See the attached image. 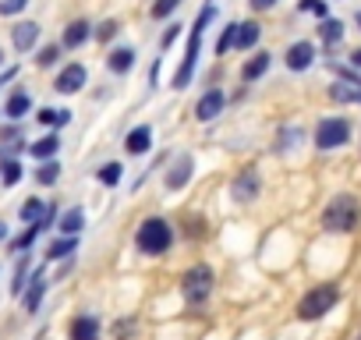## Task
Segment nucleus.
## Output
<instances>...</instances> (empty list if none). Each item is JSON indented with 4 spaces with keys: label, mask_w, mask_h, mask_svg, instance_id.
Here are the masks:
<instances>
[{
    "label": "nucleus",
    "mask_w": 361,
    "mask_h": 340,
    "mask_svg": "<svg viewBox=\"0 0 361 340\" xmlns=\"http://www.w3.org/2000/svg\"><path fill=\"white\" fill-rule=\"evenodd\" d=\"M361 224V206L354 195H336L326 213H322V227L326 231H354Z\"/></svg>",
    "instance_id": "obj_1"
},
{
    "label": "nucleus",
    "mask_w": 361,
    "mask_h": 340,
    "mask_svg": "<svg viewBox=\"0 0 361 340\" xmlns=\"http://www.w3.org/2000/svg\"><path fill=\"white\" fill-rule=\"evenodd\" d=\"M213 18H216V8H206V11L199 15V22H195V29H192V36H188L185 64H180V71L173 75V89H185V85L192 82V71H195V61H199V50H202V29H206Z\"/></svg>",
    "instance_id": "obj_2"
},
{
    "label": "nucleus",
    "mask_w": 361,
    "mask_h": 340,
    "mask_svg": "<svg viewBox=\"0 0 361 340\" xmlns=\"http://www.w3.org/2000/svg\"><path fill=\"white\" fill-rule=\"evenodd\" d=\"M170 241H173V231H170V224H166V220H159V217H152V220H145V224L138 227V248H142V252H149V255L166 252V248H170Z\"/></svg>",
    "instance_id": "obj_3"
},
{
    "label": "nucleus",
    "mask_w": 361,
    "mask_h": 340,
    "mask_svg": "<svg viewBox=\"0 0 361 340\" xmlns=\"http://www.w3.org/2000/svg\"><path fill=\"white\" fill-rule=\"evenodd\" d=\"M336 287L333 284H322V287H315V291H308L305 298H301V305H298V319H305V322H312V319H322L333 305H336Z\"/></svg>",
    "instance_id": "obj_4"
},
{
    "label": "nucleus",
    "mask_w": 361,
    "mask_h": 340,
    "mask_svg": "<svg viewBox=\"0 0 361 340\" xmlns=\"http://www.w3.org/2000/svg\"><path fill=\"white\" fill-rule=\"evenodd\" d=\"M180 291H185V298L192 301V305H199V301H206V294L213 291V269L209 266H192L185 277H180Z\"/></svg>",
    "instance_id": "obj_5"
},
{
    "label": "nucleus",
    "mask_w": 361,
    "mask_h": 340,
    "mask_svg": "<svg viewBox=\"0 0 361 340\" xmlns=\"http://www.w3.org/2000/svg\"><path fill=\"white\" fill-rule=\"evenodd\" d=\"M347 138H350V124L343 117H329L315 128V145L319 149H340Z\"/></svg>",
    "instance_id": "obj_6"
},
{
    "label": "nucleus",
    "mask_w": 361,
    "mask_h": 340,
    "mask_svg": "<svg viewBox=\"0 0 361 340\" xmlns=\"http://www.w3.org/2000/svg\"><path fill=\"white\" fill-rule=\"evenodd\" d=\"M192 166H195V159H192L188 152H185V156H177V163H173V170H170V178H166V188H170V192L185 188L188 178H192Z\"/></svg>",
    "instance_id": "obj_7"
},
{
    "label": "nucleus",
    "mask_w": 361,
    "mask_h": 340,
    "mask_svg": "<svg viewBox=\"0 0 361 340\" xmlns=\"http://www.w3.org/2000/svg\"><path fill=\"white\" fill-rule=\"evenodd\" d=\"M259 195V174L248 166V170H241V178L234 181V199L238 202H252Z\"/></svg>",
    "instance_id": "obj_8"
},
{
    "label": "nucleus",
    "mask_w": 361,
    "mask_h": 340,
    "mask_svg": "<svg viewBox=\"0 0 361 340\" xmlns=\"http://www.w3.org/2000/svg\"><path fill=\"white\" fill-rule=\"evenodd\" d=\"M312 61H315V47L312 43H294L287 50V68L290 71H305V68H312Z\"/></svg>",
    "instance_id": "obj_9"
},
{
    "label": "nucleus",
    "mask_w": 361,
    "mask_h": 340,
    "mask_svg": "<svg viewBox=\"0 0 361 340\" xmlns=\"http://www.w3.org/2000/svg\"><path fill=\"white\" fill-rule=\"evenodd\" d=\"M85 85V68L82 64H68L61 75H57V89L61 92H78Z\"/></svg>",
    "instance_id": "obj_10"
},
{
    "label": "nucleus",
    "mask_w": 361,
    "mask_h": 340,
    "mask_svg": "<svg viewBox=\"0 0 361 340\" xmlns=\"http://www.w3.org/2000/svg\"><path fill=\"white\" fill-rule=\"evenodd\" d=\"M216 114H224V92H220V89L206 92V96L199 99V107H195V117H199V121H213Z\"/></svg>",
    "instance_id": "obj_11"
},
{
    "label": "nucleus",
    "mask_w": 361,
    "mask_h": 340,
    "mask_svg": "<svg viewBox=\"0 0 361 340\" xmlns=\"http://www.w3.org/2000/svg\"><path fill=\"white\" fill-rule=\"evenodd\" d=\"M11 40H15V47H18V50H32V47H36V40H39V25H36V22H22V25H15Z\"/></svg>",
    "instance_id": "obj_12"
},
{
    "label": "nucleus",
    "mask_w": 361,
    "mask_h": 340,
    "mask_svg": "<svg viewBox=\"0 0 361 340\" xmlns=\"http://www.w3.org/2000/svg\"><path fill=\"white\" fill-rule=\"evenodd\" d=\"M149 145H152V131H149L145 124H142V128H131L128 138H124V149L135 152V156H138V152H149Z\"/></svg>",
    "instance_id": "obj_13"
},
{
    "label": "nucleus",
    "mask_w": 361,
    "mask_h": 340,
    "mask_svg": "<svg viewBox=\"0 0 361 340\" xmlns=\"http://www.w3.org/2000/svg\"><path fill=\"white\" fill-rule=\"evenodd\" d=\"M71 340H99V322L92 315H82L71 322Z\"/></svg>",
    "instance_id": "obj_14"
},
{
    "label": "nucleus",
    "mask_w": 361,
    "mask_h": 340,
    "mask_svg": "<svg viewBox=\"0 0 361 340\" xmlns=\"http://www.w3.org/2000/svg\"><path fill=\"white\" fill-rule=\"evenodd\" d=\"M259 36H262V29H259L255 22H245V25H238V32H234V47H238V50H252V47L259 43Z\"/></svg>",
    "instance_id": "obj_15"
},
{
    "label": "nucleus",
    "mask_w": 361,
    "mask_h": 340,
    "mask_svg": "<svg viewBox=\"0 0 361 340\" xmlns=\"http://www.w3.org/2000/svg\"><path fill=\"white\" fill-rule=\"evenodd\" d=\"M89 36H92V32H89V22H71V25H68V32H64V47H71V50H75V47H82Z\"/></svg>",
    "instance_id": "obj_16"
},
{
    "label": "nucleus",
    "mask_w": 361,
    "mask_h": 340,
    "mask_svg": "<svg viewBox=\"0 0 361 340\" xmlns=\"http://www.w3.org/2000/svg\"><path fill=\"white\" fill-rule=\"evenodd\" d=\"M266 71H269V54H255V57L241 68V78L252 82V78H259V75H266Z\"/></svg>",
    "instance_id": "obj_17"
},
{
    "label": "nucleus",
    "mask_w": 361,
    "mask_h": 340,
    "mask_svg": "<svg viewBox=\"0 0 361 340\" xmlns=\"http://www.w3.org/2000/svg\"><path fill=\"white\" fill-rule=\"evenodd\" d=\"M329 96H333L336 103H361V85H347V82H336V85L329 89Z\"/></svg>",
    "instance_id": "obj_18"
},
{
    "label": "nucleus",
    "mask_w": 361,
    "mask_h": 340,
    "mask_svg": "<svg viewBox=\"0 0 361 340\" xmlns=\"http://www.w3.org/2000/svg\"><path fill=\"white\" fill-rule=\"evenodd\" d=\"M4 110H8V117H15V121H18V117H25V114L32 110V99H29V92H15V96L8 99V107H4Z\"/></svg>",
    "instance_id": "obj_19"
},
{
    "label": "nucleus",
    "mask_w": 361,
    "mask_h": 340,
    "mask_svg": "<svg viewBox=\"0 0 361 340\" xmlns=\"http://www.w3.org/2000/svg\"><path fill=\"white\" fill-rule=\"evenodd\" d=\"M57 149H61V142H57V135H47V138H39V142H32V149H29V152H32L36 159H50V156H54Z\"/></svg>",
    "instance_id": "obj_20"
},
{
    "label": "nucleus",
    "mask_w": 361,
    "mask_h": 340,
    "mask_svg": "<svg viewBox=\"0 0 361 340\" xmlns=\"http://www.w3.org/2000/svg\"><path fill=\"white\" fill-rule=\"evenodd\" d=\"M131 64H135V54H131L128 47H121V50H114V54H110V71L124 75V71H128Z\"/></svg>",
    "instance_id": "obj_21"
},
{
    "label": "nucleus",
    "mask_w": 361,
    "mask_h": 340,
    "mask_svg": "<svg viewBox=\"0 0 361 340\" xmlns=\"http://www.w3.org/2000/svg\"><path fill=\"white\" fill-rule=\"evenodd\" d=\"M43 294H47V284H43V277H36L32 287H29V294H25V312H36L39 301H43Z\"/></svg>",
    "instance_id": "obj_22"
},
{
    "label": "nucleus",
    "mask_w": 361,
    "mask_h": 340,
    "mask_svg": "<svg viewBox=\"0 0 361 340\" xmlns=\"http://www.w3.org/2000/svg\"><path fill=\"white\" fill-rule=\"evenodd\" d=\"M319 36H322V43H340V36H343V25H340V22H333V18H322V25H319Z\"/></svg>",
    "instance_id": "obj_23"
},
{
    "label": "nucleus",
    "mask_w": 361,
    "mask_h": 340,
    "mask_svg": "<svg viewBox=\"0 0 361 340\" xmlns=\"http://www.w3.org/2000/svg\"><path fill=\"white\" fill-rule=\"evenodd\" d=\"M82 227H85V213H82V210L64 213V220H61V231H64V234H78Z\"/></svg>",
    "instance_id": "obj_24"
},
{
    "label": "nucleus",
    "mask_w": 361,
    "mask_h": 340,
    "mask_svg": "<svg viewBox=\"0 0 361 340\" xmlns=\"http://www.w3.org/2000/svg\"><path fill=\"white\" fill-rule=\"evenodd\" d=\"M57 178H61V166H57V159H54V163H43V166L36 170V181H39V185H54Z\"/></svg>",
    "instance_id": "obj_25"
},
{
    "label": "nucleus",
    "mask_w": 361,
    "mask_h": 340,
    "mask_svg": "<svg viewBox=\"0 0 361 340\" xmlns=\"http://www.w3.org/2000/svg\"><path fill=\"white\" fill-rule=\"evenodd\" d=\"M39 121H43V124L61 128V124H68V121H71V114H68V110H50V107H47V110H39Z\"/></svg>",
    "instance_id": "obj_26"
},
{
    "label": "nucleus",
    "mask_w": 361,
    "mask_h": 340,
    "mask_svg": "<svg viewBox=\"0 0 361 340\" xmlns=\"http://www.w3.org/2000/svg\"><path fill=\"white\" fill-rule=\"evenodd\" d=\"M99 181L103 185H117L121 181V163H103L99 166Z\"/></svg>",
    "instance_id": "obj_27"
},
{
    "label": "nucleus",
    "mask_w": 361,
    "mask_h": 340,
    "mask_svg": "<svg viewBox=\"0 0 361 340\" xmlns=\"http://www.w3.org/2000/svg\"><path fill=\"white\" fill-rule=\"evenodd\" d=\"M43 213H47V210H43V202H39V199H29V202L22 206V220H29V224H36Z\"/></svg>",
    "instance_id": "obj_28"
},
{
    "label": "nucleus",
    "mask_w": 361,
    "mask_h": 340,
    "mask_svg": "<svg viewBox=\"0 0 361 340\" xmlns=\"http://www.w3.org/2000/svg\"><path fill=\"white\" fill-rule=\"evenodd\" d=\"M68 252H75V234H71V238H64V241H54L47 255H50V259H64Z\"/></svg>",
    "instance_id": "obj_29"
},
{
    "label": "nucleus",
    "mask_w": 361,
    "mask_h": 340,
    "mask_svg": "<svg viewBox=\"0 0 361 340\" xmlns=\"http://www.w3.org/2000/svg\"><path fill=\"white\" fill-rule=\"evenodd\" d=\"M298 8H301V11H308V15H315L319 22H322V18H326V11H329V8H326V0H301Z\"/></svg>",
    "instance_id": "obj_30"
},
{
    "label": "nucleus",
    "mask_w": 361,
    "mask_h": 340,
    "mask_svg": "<svg viewBox=\"0 0 361 340\" xmlns=\"http://www.w3.org/2000/svg\"><path fill=\"white\" fill-rule=\"evenodd\" d=\"M234 32H238V25H227V29L220 32V40H216V54H220V57L234 47Z\"/></svg>",
    "instance_id": "obj_31"
},
{
    "label": "nucleus",
    "mask_w": 361,
    "mask_h": 340,
    "mask_svg": "<svg viewBox=\"0 0 361 340\" xmlns=\"http://www.w3.org/2000/svg\"><path fill=\"white\" fill-rule=\"evenodd\" d=\"M18 181H22V163L8 159L4 163V185H18Z\"/></svg>",
    "instance_id": "obj_32"
},
{
    "label": "nucleus",
    "mask_w": 361,
    "mask_h": 340,
    "mask_svg": "<svg viewBox=\"0 0 361 340\" xmlns=\"http://www.w3.org/2000/svg\"><path fill=\"white\" fill-rule=\"evenodd\" d=\"M177 4H180V0H156V4H152V18H166L170 11H177Z\"/></svg>",
    "instance_id": "obj_33"
},
{
    "label": "nucleus",
    "mask_w": 361,
    "mask_h": 340,
    "mask_svg": "<svg viewBox=\"0 0 361 340\" xmlns=\"http://www.w3.org/2000/svg\"><path fill=\"white\" fill-rule=\"evenodd\" d=\"M25 4L29 0H0V15H18V11H25Z\"/></svg>",
    "instance_id": "obj_34"
},
{
    "label": "nucleus",
    "mask_w": 361,
    "mask_h": 340,
    "mask_svg": "<svg viewBox=\"0 0 361 340\" xmlns=\"http://www.w3.org/2000/svg\"><path fill=\"white\" fill-rule=\"evenodd\" d=\"M57 57H61V47H43V50H39V57H36V61H39V64H43V68H47V64H54V61H57Z\"/></svg>",
    "instance_id": "obj_35"
},
{
    "label": "nucleus",
    "mask_w": 361,
    "mask_h": 340,
    "mask_svg": "<svg viewBox=\"0 0 361 340\" xmlns=\"http://www.w3.org/2000/svg\"><path fill=\"white\" fill-rule=\"evenodd\" d=\"M177 36H180V25H170V29L163 32V40H159V47H163V50H166V47H173V40H177Z\"/></svg>",
    "instance_id": "obj_36"
},
{
    "label": "nucleus",
    "mask_w": 361,
    "mask_h": 340,
    "mask_svg": "<svg viewBox=\"0 0 361 340\" xmlns=\"http://www.w3.org/2000/svg\"><path fill=\"white\" fill-rule=\"evenodd\" d=\"M114 32H117V22H103V25H99V32H96V36H99V40H110V36H114Z\"/></svg>",
    "instance_id": "obj_37"
},
{
    "label": "nucleus",
    "mask_w": 361,
    "mask_h": 340,
    "mask_svg": "<svg viewBox=\"0 0 361 340\" xmlns=\"http://www.w3.org/2000/svg\"><path fill=\"white\" fill-rule=\"evenodd\" d=\"M248 4H252L255 11H269V8L276 4V0H248Z\"/></svg>",
    "instance_id": "obj_38"
},
{
    "label": "nucleus",
    "mask_w": 361,
    "mask_h": 340,
    "mask_svg": "<svg viewBox=\"0 0 361 340\" xmlns=\"http://www.w3.org/2000/svg\"><path fill=\"white\" fill-rule=\"evenodd\" d=\"M350 64H354V68H361V50H354V54H350Z\"/></svg>",
    "instance_id": "obj_39"
},
{
    "label": "nucleus",
    "mask_w": 361,
    "mask_h": 340,
    "mask_svg": "<svg viewBox=\"0 0 361 340\" xmlns=\"http://www.w3.org/2000/svg\"><path fill=\"white\" fill-rule=\"evenodd\" d=\"M4 238H8V227H4V224H0V241H4Z\"/></svg>",
    "instance_id": "obj_40"
},
{
    "label": "nucleus",
    "mask_w": 361,
    "mask_h": 340,
    "mask_svg": "<svg viewBox=\"0 0 361 340\" xmlns=\"http://www.w3.org/2000/svg\"><path fill=\"white\" fill-rule=\"evenodd\" d=\"M354 22H357V25H361V11H357V18H354Z\"/></svg>",
    "instance_id": "obj_41"
}]
</instances>
